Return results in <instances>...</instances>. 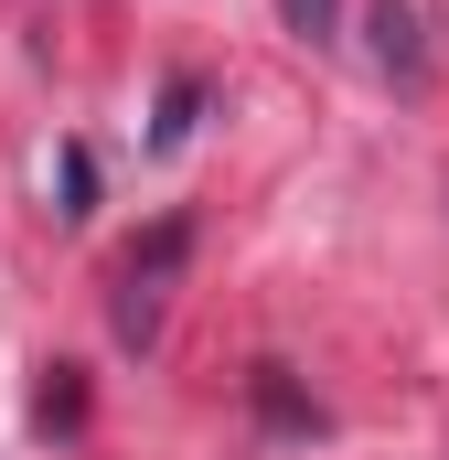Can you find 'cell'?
Wrapping results in <instances>:
<instances>
[{
  "instance_id": "1",
  "label": "cell",
  "mask_w": 449,
  "mask_h": 460,
  "mask_svg": "<svg viewBox=\"0 0 449 460\" xmlns=\"http://www.w3.org/2000/svg\"><path fill=\"white\" fill-rule=\"evenodd\" d=\"M182 226H150V246H128V268H118V343H150L161 332V289H172V268H182Z\"/></svg>"
},
{
  "instance_id": "2",
  "label": "cell",
  "mask_w": 449,
  "mask_h": 460,
  "mask_svg": "<svg viewBox=\"0 0 449 460\" xmlns=\"http://www.w3.org/2000/svg\"><path fill=\"white\" fill-rule=\"evenodd\" d=\"M374 65L385 75H418V11L407 0H374Z\"/></svg>"
},
{
  "instance_id": "3",
  "label": "cell",
  "mask_w": 449,
  "mask_h": 460,
  "mask_svg": "<svg viewBox=\"0 0 449 460\" xmlns=\"http://www.w3.org/2000/svg\"><path fill=\"white\" fill-rule=\"evenodd\" d=\"M86 418V396H75V364H54V385H43V429H75Z\"/></svg>"
},
{
  "instance_id": "4",
  "label": "cell",
  "mask_w": 449,
  "mask_h": 460,
  "mask_svg": "<svg viewBox=\"0 0 449 460\" xmlns=\"http://www.w3.org/2000/svg\"><path fill=\"white\" fill-rule=\"evenodd\" d=\"M278 22H289L300 43H321V32H332V22H342V0H278Z\"/></svg>"
},
{
  "instance_id": "5",
  "label": "cell",
  "mask_w": 449,
  "mask_h": 460,
  "mask_svg": "<svg viewBox=\"0 0 449 460\" xmlns=\"http://www.w3.org/2000/svg\"><path fill=\"white\" fill-rule=\"evenodd\" d=\"M182 128H193V86H161V128H150V139H161V150H172V139H182Z\"/></svg>"
}]
</instances>
